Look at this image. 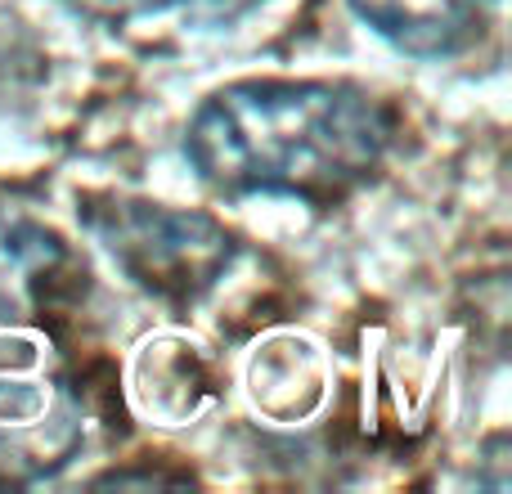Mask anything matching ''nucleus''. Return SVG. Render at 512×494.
<instances>
[{
    "instance_id": "nucleus-1",
    "label": "nucleus",
    "mask_w": 512,
    "mask_h": 494,
    "mask_svg": "<svg viewBox=\"0 0 512 494\" xmlns=\"http://www.w3.org/2000/svg\"><path fill=\"white\" fill-rule=\"evenodd\" d=\"M391 122L346 81H234L185 131V158L221 194L333 207L378 171Z\"/></svg>"
},
{
    "instance_id": "nucleus-4",
    "label": "nucleus",
    "mask_w": 512,
    "mask_h": 494,
    "mask_svg": "<svg viewBox=\"0 0 512 494\" xmlns=\"http://www.w3.org/2000/svg\"><path fill=\"white\" fill-rule=\"evenodd\" d=\"M72 279H77L72 247L23 207L0 203V319L23 324L41 315L63 297Z\"/></svg>"
},
{
    "instance_id": "nucleus-6",
    "label": "nucleus",
    "mask_w": 512,
    "mask_h": 494,
    "mask_svg": "<svg viewBox=\"0 0 512 494\" xmlns=\"http://www.w3.org/2000/svg\"><path fill=\"white\" fill-rule=\"evenodd\" d=\"M59 5H68L81 18H95V23H144L158 14H180L194 27H225L261 0H59Z\"/></svg>"
},
{
    "instance_id": "nucleus-3",
    "label": "nucleus",
    "mask_w": 512,
    "mask_h": 494,
    "mask_svg": "<svg viewBox=\"0 0 512 494\" xmlns=\"http://www.w3.org/2000/svg\"><path fill=\"white\" fill-rule=\"evenodd\" d=\"M81 450V400L54 346L0 328V481H41Z\"/></svg>"
},
{
    "instance_id": "nucleus-5",
    "label": "nucleus",
    "mask_w": 512,
    "mask_h": 494,
    "mask_svg": "<svg viewBox=\"0 0 512 494\" xmlns=\"http://www.w3.org/2000/svg\"><path fill=\"white\" fill-rule=\"evenodd\" d=\"M355 18L414 59H450L486 32L499 0H351Z\"/></svg>"
},
{
    "instance_id": "nucleus-2",
    "label": "nucleus",
    "mask_w": 512,
    "mask_h": 494,
    "mask_svg": "<svg viewBox=\"0 0 512 494\" xmlns=\"http://www.w3.org/2000/svg\"><path fill=\"white\" fill-rule=\"evenodd\" d=\"M81 221L126 279L176 306L212 292L234 261V234L203 212L104 194L81 207Z\"/></svg>"
}]
</instances>
